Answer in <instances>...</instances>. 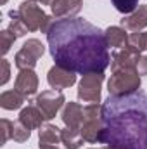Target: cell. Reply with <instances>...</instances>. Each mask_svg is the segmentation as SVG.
Here are the masks:
<instances>
[{
    "instance_id": "cell-24",
    "label": "cell",
    "mask_w": 147,
    "mask_h": 149,
    "mask_svg": "<svg viewBox=\"0 0 147 149\" xmlns=\"http://www.w3.org/2000/svg\"><path fill=\"white\" fill-rule=\"evenodd\" d=\"M12 127H14V121H10V120H7V118H2V121H0L2 144H5L9 139H12Z\"/></svg>"
},
{
    "instance_id": "cell-13",
    "label": "cell",
    "mask_w": 147,
    "mask_h": 149,
    "mask_svg": "<svg viewBox=\"0 0 147 149\" xmlns=\"http://www.w3.org/2000/svg\"><path fill=\"white\" fill-rule=\"evenodd\" d=\"M81 5H83V0H52L50 10L54 17L68 19V17H74L81 10Z\"/></svg>"
},
{
    "instance_id": "cell-5",
    "label": "cell",
    "mask_w": 147,
    "mask_h": 149,
    "mask_svg": "<svg viewBox=\"0 0 147 149\" xmlns=\"http://www.w3.org/2000/svg\"><path fill=\"white\" fill-rule=\"evenodd\" d=\"M140 88V74L137 70H119L112 71L109 81H107V90L109 95H128L133 94Z\"/></svg>"
},
{
    "instance_id": "cell-23",
    "label": "cell",
    "mask_w": 147,
    "mask_h": 149,
    "mask_svg": "<svg viewBox=\"0 0 147 149\" xmlns=\"http://www.w3.org/2000/svg\"><path fill=\"white\" fill-rule=\"evenodd\" d=\"M114 9L121 14H132L139 7V0H111Z\"/></svg>"
},
{
    "instance_id": "cell-11",
    "label": "cell",
    "mask_w": 147,
    "mask_h": 149,
    "mask_svg": "<svg viewBox=\"0 0 147 149\" xmlns=\"http://www.w3.org/2000/svg\"><path fill=\"white\" fill-rule=\"evenodd\" d=\"M140 59V54L125 47L116 50L111 56V71H119V70H137V63Z\"/></svg>"
},
{
    "instance_id": "cell-21",
    "label": "cell",
    "mask_w": 147,
    "mask_h": 149,
    "mask_svg": "<svg viewBox=\"0 0 147 149\" xmlns=\"http://www.w3.org/2000/svg\"><path fill=\"white\" fill-rule=\"evenodd\" d=\"M128 49H132V50H135V52H144L147 50L146 47V31L144 33H140V31H133L132 35H128V45H126Z\"/></svg>"
},
{
    "instance_id": "cell-1",
    "label": "cell",
    "mask_w": 147,
    "mask_h": 149,
    "mask_svg": "<svg viewBox=\"0 0 147 149\" xmlns=\"http://www.w3.org/2000/svg\"><path fill=\"white\" fill-rule=\"evenodd\" d=\"M47 42L55 64L74 73H104L111 63L104 31L81 17L54 21Z\"/></svg>"
},
{
    "instance_id": "cell-14",
    "label": "cell",
    "mask_w": 147,
    "mask_h": 149,
    "mask_svg": "<svg viewBox=\"0 0 147 149\" xmlns=\"http://www.w3.org/2000/svg\"><path fill=\"white\" fill-rule=\"evenodd\" d=\"M147 26V5H139L132 14L121 19V28L128 31H140Z\"/></svg>"
},
{
    "instance_id": "cell-15",
    "label": "cell",
    "mask_w": 147,
    "mask_h": 149,
    "mask_svg": "<svg viewBox=\"0 0 147 149\" xmlns=\"http://www.w3.org/2000/svg\"><path fill=\"white\" fill-rule=\"evenodd\" d=\"M64 125L68 128H76L80 130L81 128V123H83V108L78 104V102H66L64 109H62V114H61Z\"/></svg>"
},
{
    "instance_id": "cell-3",
    "label": "cell",
    "mask_w": 147,
    "mask_h": 149,
    "mask_svg": "<svg viewBox=\"0 0 147 149\" xmlns=\"http://www.w3.org/2000/svg\"><path fill=\"white\" fill-rule=\"evenodd\" d=\"M81 137L88 144L101 142L102 132H104V121H102V104L90 102L83 108V123H81Z\"/></svg>"
},
{
    "instance_id": "cell-8",
    "label": "cell",
    "mask_w": 147,
    "mask_h": 149,
    "mask_svg": "<svg viewBox=\"0 0 147 149\" xmlns=\"http://www.w3.org/2000/svg\"><path fill=\"white\" fill-rule=\"evenodd\" d=\"M64 102L66 99L61 90H43L35 99V106L40 109L45 120H52L57 111L64 106Z\"/></svg>"
},
{
    "instance_id": "cell-4",
    "label": "cell",
    "mask_w": 147,
    "mask_h": 149,
    "mask_svg": "<svg viewBox=\"0 0 147 149\" xmlns=\"http://www.w3.org/2000/svg\"><path fill=\"white\" fill-rule=\"evenodd\" d=\"M17 12H19V17L23 19V23L28 26L30 31L40 30L42 33L47 35L49 30H50V26H52V23H54L52 16H47L43 12V9L38 5V2H33V0L21 2Z\"/></svg>"
},
{
    "instance_id": "cell-17",
    "label": "cell",
    "mask_w": 147,
    "mask_h": 149,
    "mask_svg": "<svg viewBox=\"0 0 147 149\" xmlns=\"http://www.w3.org/2000/svg\"><path fill=\"white\" fill-rule=\"evenodd\" d=\"M106 40H107V45L114 47V49H125L128 45V35L125 33V28H119V26H109L106 31Z\"/></svg>"
},
{
    "instance_id": "cell-22",
    "label": "cell",
    "mask_w": 147,
    "mask_h": 149,
    "mask_svg": "<svg viewBox=\"0 0 147 149\" xmlns=\"http://www.w3.org/2000/svg\"><path fill=\"white\" fill-rule=\"evenodd\" d=\"M31 135V130L28 127H24L19 120L14 121V127H12V141L16 142H26Z\"/></svg>"
},
{
    "instance_id": "cell-7",
    "label": "cell",
    "mask_w": 147,
    "mask_h": 149,
    "mask_svg": "<svg viewBox=\"0 0 147 149\" xmlns=\"http://www.w3.org/2000/svg\"><path fill=\"white\" fill-rule=\"evenodd\" d=\"M104 81V73H88L78 83V99L83 102H99L101 87Z\"/></svg>"
},
{
    "instance_id": "cell-6",
    "label": "cell",
    "mask_w": 147,
    "mask_h": 149,
    "mask_svg": "<svg viewBox=\"0 0 147 149\" xmlns=\"http://www.w3.org/2000/svg\"><path fill=\"white\" fill-rule=\"evenodd\" d=\"M43 52H45V45L37 40V38H30L24 45H23V49L16 54V66L23 71V70H33L35 66H37L38 59L43 56Z\"/></svg>"
},
{
    "instance_id": "cell-18",
    "label": "cell",
    "mask_w": 147,
    "mask_h": 149,
    "mask_svg": "<svg viewBox=\"0 0 147 149\" xmlns=\"http://www.w3.org/2000/svg\"><path fill=\"white\" fill-rule=\"evenodd\" d=\"M24 102V97L17 92V90H7V92H2L0 95V106L3 109H19Z\"/></svg>"
},
{
    "instance_id": "cell-29",
    "label": "cell",
    "mask_w": 147,
    "mask_h": 149,
    "mask_svg": "<svg viewBox=\"0 0 147 149\" xmlns=\"http://www.w3.org/2000/svg\"><path fill=\"white\" fill-rule=\"evenodd\" d=\"M102 149H119V148H114V146H104Z\"/></svg>"
},
{
    "instance_id": "cell-16",
    "label": "cell",
    "mask_w": 147,
    "mask_h": 149,
    "mask_svg": "<svg viewBox=\"0 0 147 149\" xmlns=\"http://www.w3.org/2000/svg\"><path fill=\"white\" fill-rule=\"evenodd\" d=\"M43 120L45 118H43V114L40 113V109H38L37 106H28V108H24L23 111L19 113V121L24 127H28L30 130L40 128Z\"/></svg>"
},
{
    "instance_id": "cell-2",
    "label": "cell",
    "mask_w": 147,
    "mask_h": 149,
    "mask_svg": "<svg viewBox=\"0 0 147 149\" xmlns=\"http://www.w3.org/2000/svg\"><path fill=\"white\" fill-rule=\"evenodd\" d=\"M101 144L119 149H147V94L109 95L102 102Z\"/></svg>"
},
{
    "instance_id": "cell-25",
    "label": "cell",
    "mask_w": 147,
    "mask_h": 149,
    "mask_svg": "<svg viewBox=\"0 0 147 149\" xmlns=\"http://www.w3.org/2000/svg\"><path fill=\"white\" fill-rule=\"evenodd\" d=\"M0 40H2V54L5 56L9 50H10V47H12V43L16 42V37L9 31V30H3L2 33H0Z\"/></svg>"
},
{
    "instance_id": "cell-20",
    "label": "cell",
    "mask_w": 147,
    "mask_h": 149,
    "mask_svg": "<svg viewBox=\"0 0 147 149\" xmlns=\"http://www.w3.org/2000/svg\"><path fill=\"white\" fill-rule=\"evenodd\" d=\"M9 16L12 17V21H10V24H9V28H7V30H9V31H10L16 38L24 37L30 30H28V26L23 23V19L19 17V12H17V10H16V12H14V10H10V12H9Z\"/></svg>"
},
{
    "instance_id": "cell-19",
    "label": "cell",
    "mask_w": 147,
    "mask_h": 149,
    "mask_svg": "<svg viewBox=\"0 0 147 149\" xmlns=\"http://www.w3.org/2000/svg\"><path fill=\"white\" fill-rule=\"evenodd\" d=\"M61 137H62V142L68 149H80L81 144L85 142L83 137H81V132L76 130V128H62L61 130Z\"/></svg>"
},
{
    "instance_id": "cell-28",
    "label": "cell",
    "mask_w": 147,
    "mask_h": 149,
    "mask_svg": "<svg viewBox=\"0 0 147 149\" xmlns=\"http://www.w3.org/2000/svg\"><path fill=\"white\" fill-rule=\"evenodd\" d=\"M33 2H38V3H42V5H50V3H52V0H33Z\"/></svg>"
},
{
    "instance_id": "cell-9",
    "label": "cell",
    "mask_w": 147,
    "mask_h": 149,
    "mask_svg": "<svg viewBox=\"0 0 147 149\" xmlns=\"http://www.w3.org/2000/svg\"><path fill=\"white\" fill-rule=\"evenodd\" d=\"M38 146L40 149H68L62 142L61 128L52 123L42 125L38 130Z\"/></svg>"
},
{
    "instance_id": "cell-30",
    "label": "cell",
    "mask_w": 147,
    "mask_h": 149,
    "mask_svg": "<svg viewBox=\"0 0 147 149\" xmlns=\"http://www.w3.org/2000/svg\"><path fill=\"white\" fill-rule=\"evenodd\" d=\"M0 3H2V5H3V3H7V0H0Z\"/></svg>"
},
{
    "instance_id": "cell-27",
    "label": "cell",
    "mask_w": 147,
    "mask_h": 149,
    "mask_svg": "<svg viewBox=\"0 0 147 149\" xmlns=\"http://www.w3.org/2000/svg\"><path fill=\"white\" fill-rule=\"evenodd\" d=\"M137 73L147 74V56H140V59L137 63Z\"/></svg>"
},
{
    "instance_id": "cell-26",
    "label": "cell",
    "mask_w": 147,
    "mask_h": 149,
    "mask_svg": "<svg viewBox=\"0 0 147 149\" xmlns=\"http://www.w3.org/2000/svg\"><path fill=\"white\" fill-rule=\"evenodd\" d=\"M9 76H10L9 61H7V59H2V80H0V85H5V83L9 81Z\"/></svg>"
},
{
    "instance_id": "cell-10",
    "label": "cell",
    "mask_w": 147,
    "mask_h": 149,
    "mask_svg": "<svg viewBox=\"0 0 147 149\" xmlns=\"http://www.w3.org/2000/svg\"><path fill=\"white\" fill-rule=\"evenodd\" d=\"M47 81L54 90H64L76 83V74L71 70H66L62 66H52L47 74Z\"/></svg>"
},
{
    "instance_id": "cell-12",
    "label": "cell",
    "mask_w": 147,
    "mask_h": 149,
    "mask_svg": "<svg viewBox=\"0 0 147 149\" xmlns=\"http://www.w3.org/2000/svg\"><path fill=\"white\" fill-rule=\"evenodd\" d=\"M38 88V76L33 70H23L19 71L16 83H14V90H17L24 99L31 97Z\"/></svg>"
}]
</instances>
